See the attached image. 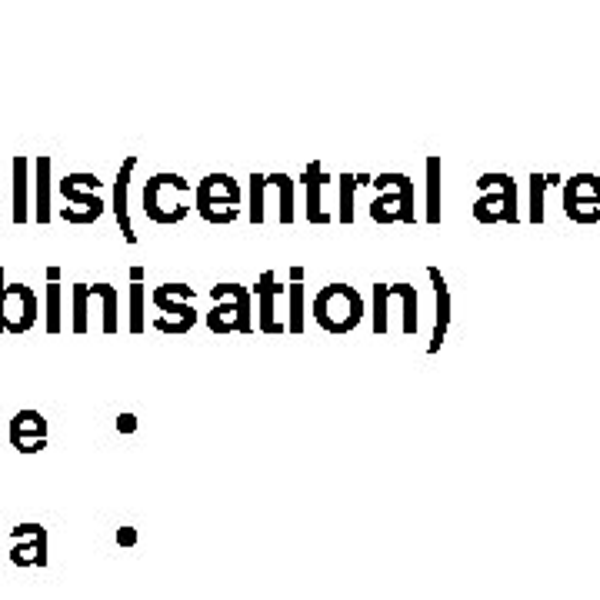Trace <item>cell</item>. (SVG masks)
Returning <instances> with one entry per match:
<instances>
[{
  "instance_id": "6da1fadb",
  "label": "cell",
  "mask_w": 600,
  "mask_h": 600,
  "mask_svg": "<svg viewBox=\"0 0 600 600\" xmlns=\"http://www.w3.org/2000/svg\"><path fill=\"white\" fill-rule=\"evenodd\" d=\"M310 314H314L320 330H327V334L334 337H344L350 330H357L360 320H364V297L350 284H327L324 290H317L314 304H310Z\"/></svg>"
},
{
  "instance_id": "7a4b0ae2",
  "label": "cell",
  "mask_w": 600,
  "mask_h": 600,
  "mask_svg": "<svg viewBox=\"0 0 600 600\" xmlns=\"http://www.w3.org/2000/svg\"><path fill=\"white\" fill-rule=\"evenodd\" d=\"M207 330L210 334H254V290L244 284H214L210 287Z\"/></svg>"
},
{
  "instance_id": "3957f363",
  "label": "cell",
  "mask_w": 600,
  "mask_h": 600,
  "mask_svg": "<svg viewBox=\"0 0 600 600\" xmlns=\"http://www.w3.org/2000/svg\"><path fill=\"white\" fill-rule=\"evenodd\" d=\"M190 190V180L174 174V170H160V174L147 177L144 184V194H140V204H144V217L154 220L160 227H170V224H180L190 207L184 204V197Z\"/></svg>"
},
{
  "instance_id": "277c9868",
  "label": "cell",
  "mask_w": 600,
  "mask_h": 600,
  "mask_svg": "<svg viewBox=\"0 0 600 600\" xmlns=\"http://www.w3.org/2000/svg\"><path fill=\"white\" fill-rule=\"evenodd\" d=\"M380 194L370 200V220L380 227L390 224H414V180L407 174H397V170H384V174L374 177L370 184Z\"/></svg>"
},
{
  "instance_id": "5b68a950",
  "label": "cell",
  "mask_w": 600,
  "mask_h": 600,
  "mask_svg": "<svg viewBox=\"0 0 600 600\" xmlns=\"http://www.w3.org/2000/svg\"><path fill=\"white\" fill-rule=\"evenodd\" d=\"M477 187L484 194L474 200V220H480V224H517L520 187L514 177L500 174V170H487V174H480Z\"/></svg>"
},
{
  "instance_id": "8992f818",
  "label": "cell",
  "mask_w": 600,
  "mask_h": 600,
  "mask_svg": "<svg viewBox=\"0 0 600 600\" xmlns=\"http://www.w3.org/2000/svg\"><path fill=\"white\" fill-rule=\"evenodd\" d=\"M97 187H100V177L90 174V170L67 174L57 184L60 197H64V204H67V207H60V217H64L67 224H77V227H87V224H94V220H100L107 204L97 197Z\"/></svg>"
},
{
  "instance_id": "52a82bcc",
  "label": "cell",
  "mask_w": 600,
  "mask_h": 600,
  "mask_svg": "<svg viewBox=\"0 0 600 600\" xmlns=\"http://www.w3.org/2000/svg\"><path fill=\"white\" fill-rule=\"evenodd\" d=\"M194 197H197L200 217H204L207 224L224 227L240 217V200H244V194H240V184L230 174H207L197 184Z\"/></svg>"
},
{
  "instance_id": "ba28073f",
  "label": "cell",
  "mask_w": 600,
  "mask_h": 600,
  "mask_svg": "<svg viewBox=\"0 0 600 600\" xmlns=\"http://www.w3.org/2000/svg\"><path fill=\"white\" fill-rule=\"evenodd\" d=\"M564 214L574 224H597L600 220V177L574 174L564 184Z\"/></svg>"
},
{
  "instance_id": "9c48e42d",
  "label": "cell",
  "mask_w": 600,
  "mask_h": 600,
  "mask_svg": "<svg viewBox=\"0 0 600 600\" xmlns=\"http://www.w3.org/2000/svg\"><path fill=\"white\" fill-rule=\"evenodd\" d=\"M40 317V297L27 284H7L4 294V334H27Z\"/></svg>"
},
{
  "instance_id": "30bf717a",
  "label": "cell",
  "mask_w": 600,
  "mask_h": 600,
  "mask_svg": "<svg viewBox=\"0 0 600 600\" xmlns=\"http://www.w3.org/2000/svg\"><path fill=\"white\" fill-rule=\"evenodd\" d=\"M287 294V287H280L277 280V270H264L254 287V297H257V330L260 334H287V320L277 317V304L280 297Z\"/></svg>"
},
{
  "instance_id": "8fae6325",
  "label": "cell",
  "mask_w": 600,
  "mask_h": 600,
  "mask_svg": "<svg viewBox=\"0 0 600 600\" xmlns=\"http://www.w3.org/2000/svg\"><path fill=\"white\" fill-rule=\"evenodd\" d=\"M10 444L17 454H40L47 447V417L40 410H17L10 420Z\"/></svg>"
},
{
  "instance_id": "7c38bea8",
  "label": "cell",
  "mask_w": 600,
  "mask_h": 600,
  "mask_svg": "<svg viewBox=\"0 0 600 600\" xmlns=\"http://www.w3.org/2000/svg\"><path fill=\"white\" fill-rule=\"evenodd\" d=\"M287 334H304L307 330V267L294 264L287 270Z\"/></svg>"
},
{
  "instance_id": "4fadbf2b",
  "label": "cell",
  "mask_w": 600,
  "mask_h": 600,
  "mask_svg": "<svg viewBox=\"0 0 600 600\" xmlns=\"http://www.w3.org/2000/svg\"><path fill=\"white\" fill-rule=\"evenodd\" d=\"M330 180L334 177L327 174L320 160H310L304 174H300V184L307 190V224H334V214H327V210L320 207V190H324Z\"/></svg>"
},
{
  "instance_id": "5bb4252c",
  "label": "cell",
  "mask_w": 600,
  "mask_h": 600,
  "mask_svg": "<svg viewBox=\"0 0 600 600\" xmlns=\"http://www.w3.org/2000/svg\"><path fill=\"white\" fill-rule=\"evenodd\" d=\"M137 170V157L130 154L124 157V164L117 170V180H114V217L120 224V234H124L127 244H137V234H134V224H130V177Z\"/></svg>"
},
{
  "instance_id": "9a60e30c",
  "label": "cell",
  "mask_w": 600,
  "mask_h": 600,
  "mask_svg": "<svg viewBox=\"0 0 600 600\" xmlns=\"http://www.w3.org/2000/svg\"><path fill=\"white\" fill-rule=\"evenodd\" d=\"M427 277H430V284H434V297H437V320H434V337H430V344H427V354H437L447 337L450 317H454L450 314V310H454V297H450V287H447L444 274H440V267H427Z\"/></svg>"
},
{
  "instance_id": "2e32d148",
  "label": "cell",
  "mask_w": 600,
  "mask_h": 600,
  "mask_svg": "<svg viewBox=\"0 0 600 600\" xmlns=\"http://www.w3.org/2000/svg\"><path fill=\"white\" fill-rule=\"evenodd\" d=\"M147 267L134 264L130 267V334H144L147 330Z\"/></svg>"
},
{
  "instance_id": "e0dca14e",
  "label": "cell",
  "mask_w": 600,
  "mask_h": 600,
  "mask_svg": "<svg viewBox=\"0 0 600 600\" xmlns=\"http://www.w3.org/2000/svg\"><path fill=\"white\" fill-rule=\"evenodd\" d=\"M197 320H200V314H197L194 304H170V307L160 310V317H154V327L160 330V334L184 337L197 327Z\"/></svg>"
},
{
  "instance_id": "ac0fdd59",
  "label": "cell",
  "mask_w": 600,
  "mask_h": 600,
  "mask_svg": "<svg viewBox=\"0 0 600 600\" xmlns=\"http://www.w3.org/2000/svg\"><path fill=\"white\" fill-rule=\"evenodd\" d=\"M50 167H54V160L47 154H40L34 160V220L37 224H47V220L54 217V210H50Z\"/></svg>"
},
{
  "instance_id": "d6986e66",
  "label": "cell",
  "mask_w": 600,
  "mask_h": 600,
  "mask_svg": "<svg viewBox=\"0 0 600 600\" xmlns=\"http://www.w3.org/2000/svg\"><path fill=\"white\" fill-rule=\"evenodd\" d=\"M7 557L14 560L17 567H47V530L40 527L34 537L14 540Z\"/></svg>"
},
{
  "instance_id": "ffe728a7",
  "label": "cell",
  "mask_w": 600,
  "mask_h": 600,
  "mask_svg": "<svg viewBox=\"0 0 600 600\" xmlns=\"http://www.w3.org/2000/svg\"><path fill=\"white\" fill-rule=\"evenodd\" d=\"M90 297L100 300V307H104V334H117L120 330V294L114 284H90Z\"/></svg>"
},
{
  "instance_id": "44dd1931",
  "label": "cell",
  "mask_w": 600,
  "mask_h": 600,
  "mask_svg": "<svg viewBox=\"0 0 600 600\" xmlns=\"http://www.w3.org/2000/svg\"><path fill=\"white\" fill-rule=\"evenodd\" d=\"M27 170H30V157L17 154L14 157V224H27L30 220V207H27L30 177H27Z\"/></svg>"
},
{
  "instance_id": "7402d4cb",
  "label": "cell",
  "mask_w": 600,
  "mask_h": 600,
  "mask_svg": "<svg viewBox=\"0 0 600 600\" xmlns=\"http://www.w3.org/2000/svg\"><path fill=\"white\" fill-rule=\"evenodd\" d=\"M44 327L47 334H60L64 330V290H60V280H47V294H44Z\"/></svg>"
},
{
  "instance_id": "603a6c76",
  "label": "cell",
  "mask_w": 600,
  "mask_h": 600,
  "mask_svg": "<svg viewBox=\"0 0 600 600\" xmlns=\"http://www.w3.org/2000/svg\"><path fill=\"white\" fill-rule=\"evenodd\" d=\"M70 330L74 334H87L90 327V284H74L70 287Z\"/></svg>"
},
{
  "instance_id": "cb8c5ba5",
  "label": "cell",
  "mask_w": 600,
  "mask_h": 600,
  "mask_svg": "<svg viewBox=\"0 0 600 600\" xmlns=\"http://www.w3.org/2000/svg\"><path fill=\"white\" fill-rule=\"evenodd\" d=\"M424 220L430 227L440 224V157H427V210Z\"/></svg>"
},
{
  "instance_id": "d4e9b609",
  "label": "cell",
  "mask_w": 600,
  "mask_h": 600,
  "mask_svg": "<svg viewBox=\"0 0 600 600\" xmlns=\"http://www.w3.org/2000/svg\"><path fill=\"white\" fill-rule=\"evenodd\" d=\"M357 174H340L337 177V200H340V207H337V220L340 224H354V217H357V210H354V197H357Z\"/></svg>"
},
{
  "instance_id": "484cf974",
  "label": "cell",
  "mask_w": 600,
  "mask_h": 600,
  "mask_svg": "<svg viewBox=\"0 0 600 600\" xmlns=\"http://www.w3.org/2000/svg\"><path fill=\"white\" fill-rule=\"evenodd\" d=\"M267 184L277 190V200H280V224H294V180H290L287 174H270Z\"/></svg>"
},
{
  "instance_id": "4316f807",
  "label": "cell",
  "mask_w": 600,
  "mask_h": 600,
  "mask_svg": "<svg viewBox=\"0 0 600 600\" xmlns=\"http://www.w3.org/2000/svg\"><path fill=\"white\" fill-rule=\"evenodd\" d=\"M194 297H197V290L190 284H160V287H154V294H150L157 310H164L170 304H194Z\"/></svg>"
},
{
  "instance_id": "83f0119b",
  "label": "cell",
  "mask_w": 600,
  "mask_h": 600,
  "mask_svg": "<svg viewBox=\"0 0 600 600\" xmlns=\"http://www.w3.org/2000/svg\"><path fill=\"white\" fill-rule=\"evenodd\" d=\"M390 297L404 304V334H417V287L414 284H390Z\"/></svg>"
},
{
  "instance_id": "f1b7e54d",
  "label": "cell",
  "mask_w": 600,
  "mask_h": 600,
  "mask_svg": "<svg viewBox=\"0 0 600 600\" xmlns=\"http://www.w3.org/2000/svg\"><path fill=\"white\" fill-rule=\"evenodd\" d=\"M267 177L264 174H250V224H264L267 220V204H264V194H267Z\"/></svg>"
},
{
  "instance_id": "f546056e",
  "label": "cell",
  "mask_w": 600,
  "mask_h": 600,
  "mask_svg": "<svg viewBox=\"0 0 600 600\" xmlns=\"http://www.w3.org/2000/svg\"><path fill=\"white\" fill-rule=\"evenodd\" d=\"M387 304H390V287L387 284H374V310H370V327L374 334H387Z\"/></svg>"
},
{
  "instance_id": "4dcf8cb0",
  "label": "cell",
  "mask_w": 600,
  "mask_h": 600,
  "mask_svg": "<svg viewBox=\"0 0 600 600\" xmlns=\"http://www.w3.org/2000/svg\"><path fill=\"white\" fill-rule=\"evenodd\" d=\"M544 194H547V177L530 174V224H544Z\"/></svg>"
},
{
  "instance_id": "1f68e13d",
  "label": "cell",
  "mask_w": 600,
  "mask_h": 600,
  "mask_svg": "<svg viewBox=\"0 0 600 600\" xmlns=\"http://www.w3.org/2000/svg\"><path fill=\"white\" fill-rule=\"evenodd\" d=\"M117 430H120V434H134V430H137V417L134 414H117Z\"/></svg>"
},
{
  "instance_id": "d6a6232c",
  "label": "cell",
  "mask_w": 600,
  "mask_h": 600,
  "mask_svg": "<svg viewBox=\"0 0 600 600\" xmlns=\"http://www.w3.org/2000/svg\"><path fill=\"white\" fill-rule=\"evenodd\" d=\"M117 544L120 547H134L137 544V530L134 527H120L117 530Z\"/></svg>"
},
{
  "instance_id": "836d02e7",
  "label": "cell",
  "mask_w": 600,
  "mask_h": 600,
  "mask_svg": "<svg viewBox=\"0 0 600 600\" xmlns=\"http://www.w3.org/2000/svg\"><path fill=\"white\" fill-rule=\"evenodd\" d=\"M4 294H7V274L0 267V334H4Z\"/></svg>"
},
{
  "instance_id": "e575fe53",
  "label": "cell",
  "mask_w": 600,
  "mask_h": 600,
  "mask_svg": "<svg viewBox=\"0 0 600 600\" xmlns=\"http://www.w3.org/2000/svg\"><path fill=\"white\" fill-rule=\"evenodd\" d=\"M47 280H60V267H47Z\"/></svg>"
},
{
  "instance_id": "d590c367",
  "label": "cell",
  "mask_w": 600,
  "mask_h": 600,
  "mask_svg": "<svg viewBox=\"0 0 600 600\" xmlns=\"http://www.w3.org/2000/svg\"><path fill=\"white\" fill-rule=\"evenodd\" d=\"M0 537H4V530H0ZM0 560H4V554H0Z\"/></svg>"
},
{
  "instance_id": "8d00e7d4",
  "label": "cell",
  "mask_w": 600,
  "mask_h": 600,
  "mask_svg": "<svg viewBox=\"0 0 600 600\" xmlns=\"http://www.w3.org/2000/svg\"><path fill=\"white\" fill-rule=\"evenodd\" d=\"M0 200H4V194H0Z\"/></svg>"
}]
</instances>
